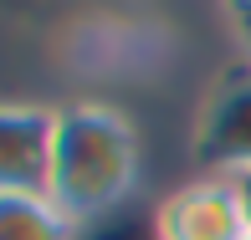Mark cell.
Listing matches in <instances>:
<instances>
[{
	"instance_id": "5",
	"label": "cell",
	"mask_w": 251,
	"mask_h": 240,
	"mask_svg": "<svg viewBox=\"0 0 251 240\" xmlns=\"http://www.w3.org/2000/svg\"><path fill=\"white\" fill-rule=\"evenodd\" d=\"M0 240H77V220L47 189H0Z\"/></svg>"
},
{
	"instance_id": "6",
	"label": "cell",
	"mask_w": 251,
	"mask_h": 240,
	"mask_svg": "<svg viewBox=\"0 0 251 240\" xmlns=\"http://www.w3.org/2000/svg\"><path fill=\"white\" fill-rule=\"evenodd\" d=\"M77 240H159L154 204H149V199H128L123 210L98 215V220L77 225Z\"/></svg>"
},
{
	"instance_id": "8",
	"label": "cell",
	"mask_w": 251,
	"mask_h": 240,
	"mask_svg": "<svg viewBox=\"0 0 251 240\" xmlns=\"http://www.w3.org/2000/svg\"><path fill=\"white\" fill-rule=\"evenodd\" d=\"M236 189H241V210H246V225H251V174L236 179Z\"/></svg>"
},
{
	"instance_id": "3",
	"label": "cell",
	"mask_w": 251,
	"mask_h": 240,
	"mask_svg": "<svg viewBox=\"0 0 251 240\" xmlns=\"http://www.w3.org/2000/svg\"><path fill=\"white\" fill-rule=\"evenodd\" d=\"M159 240H246L241 189L226 174H190L154 199Z\"/></svg>"
},
{
	"instance_id": "1",
	"label": "cell",
	"mask_w": 251,
	"mask_h": 240,
	"mask_svg": "<svg viewBox=\"0 0 251 240\" xmlns=\"http://www.w3.org/2000/svg\"><path fill=\"white\" fill-rule=\"evenodd\" d=\"M144 179V143L139 128L113 102L77 97L56 108V143H51V179L47 194L77 225L123 210L139 199Z\"/></svg>"
},
{
	"instance_id": "4",
	"label": "cell",
	"mask_w": 251,
	"mask_h": 240,
	"mask_svg": "<svg viewBox=\"0 0 251 240\" xmlns=\"http://www.w3.org/2000/svg\"><path fill=\"white\" fill-rule=\"evenodd\" d=\"M56 143V108L0 102V189H47Z\"/></svg>"
},
{
	"instance_id": "7",
	"label": "cell",
	"mask_w": 251,
	"mask_h": 240,
	"mask_svg": "<svg viewBox=\"0 0 251 240\" xmlns=\"http://www.w3.org/2000/svg\"><path fill=\"white\" fill-rule=\"evenodd\" d=\"M231 5V21H236V31L246 36V46H251V0H226Z\"/></svg>"
},
{
	"instance_id": "2",
	"label": "cell",
	"mask_w": 251,
	"mask_h": 240,
	"mask_svg": "<svg viewBox=\"0 0 251 240\" xmlns=\"http://www.w3.org/2000/svg\"><path fill=\"white\" fill-rule=\"evenodd\" d=\"M190 158H195V174H251V62L226 66L205 92L190 133Z\"/></svg>"
},
{
	"instance_id": "9",
	"label": "cell",
	"mask_w": 251,
	"mask_h": 240,
	"mask_svg": "<svg viewBox=\"0 0 251 240\" xmlns=\"http://www.w3.org/2000/svg\"><path fill=\"white\" fill-rule=\"evenodd\" d=\"M246 240H251V235H246Z\"/></svg>"
}]
</instances>
